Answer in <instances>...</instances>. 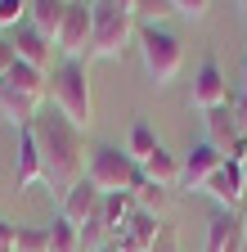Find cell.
Wrapping results in <instances>:
<instances>
[{
  "label": "cell",
  "mask_w": 247,
  "mask_h": 252,
  "mask_svg": "<svg viewBox=\"0 0 247 252\" xmlns=\"http://www.w3.org/2000/svg\"><path fill=\"white\" fill-rule=\"evenodd\" d=\"M139 59H144V72L153 86H171L184 68V41L166 27H139Z\"/></svg>",
  "instance_id": "obj_6"
},
{
  "label": "cell",
  "mask_w": 247,
  "mask_h": 252,
  "mask_svg": "<svg viewBox=\"0 0 247 252\" xmlns=\"http://www.w3.org/2000/svg\"><path fill=\"white\" fill-rule=\"evenodd\" d=\"M238 162H243V176H247V149H243V158H238Z\"/></svg>",
  "instance_id": "obj_27"
},
{
  "label": "cell",
  "mask_w": 247,
  "mask_h": 252,
  "mask_svg": "<svg viewBox=\"0 0 247 252\" xmlns=\"http://www.w3.org/2000/svg\"><path fill=\"white\" fill-rule=\"evenodd\" d=\"M54 50L63 59L90 63V5L85 0H72L68 5V18H63V27H58V36H54Z\"/></svg>",
  "instance_id": "obj_8"
},
{
  "label": "cell",
  "mask_w": 247,
  "mask_h": 252,
  "mask_svg": "<svg viewBox=\"0 0 247 252\" xmlns=\"http://www.w3.org/2000/svg\"><path fill=\"white\" fill-rule=\"evenodd\" d=\"M189 104L198 113H211V108H225L229 104V81H225V72H220V63H216V59H202V68L193 72Z\"/></svg>",
  "instance_id": "obj_9"
},
{
  "label": "cell",
  "mask_w": 247,
  "mask_h": 252,
  "mask_svg": "<svg viewBox=\"0 0 247 252\" xmlns=\"http://www.w3.org/2000/svg\"><path fill=\"white\" fill-rule=\"evenodd\" d=\"M50 108H58L72 126L90 131L95 99H90V72H85L81 59H58L50 68Z\"/></svg>",
  "instance_id": "obj_4"
},
{
  "label": "cell",
  "mask_w": 247,
  "mask_h": 252,
  "mask_svg": "<svg viewBox=\"0 0 247 252\" xmlns=\"http://www.w3.org/2000/svg\"><path fill=\"white\" fill-rule=\"evenodd\" d=\"M99 252H117V248H99Z\"/></svg>",
  "instance_id": "obj_29"
},
{
  "label": "cell",
  "mask_w": 247,
  "mask_h": 252,
  "mask_svg": "<svg viewBox=\"0 0 247 252\" xmlns=\"http://www.w3.org/2000/svg\"><path fill=\"white\" fill-rule=\"evenodd\" d=\"M158 234H162V220L153 216V212H139V207H135V216L126 220V230H121L108 248H117V252H153Z\"/></svg>",
  "instance_id": "obj_14"
},
{
  "label": "cell",
  "mask_w": 247,
  "mask_h": 252,
  "mask_svg": "<svg viewBox=\"0 0 247 252\" xmlns=\"http://www.w3.org/2000/svg\"><path fill=\"white\" fill-rule=\"evenodd\" d=\"M45 185V167H41V149L32 140V126L27 131H18V153H14V189L18 194H27V189Z\"/></svg>",
  "instance_id": "obj_13"
},
{
  "label": "cell",
  "mask_w": 247,
  "mask_h": 252,
  "mask_svg": "<svg viewBox=\"0 0 247 252\" xmlns=\"http://www.w3.org/2000/svg\"><path fill=\"white\" fill-rule=\"evenodd\" d=\"M153 252H180V234H175L171 225H162V234H158V243H153Z\"/></svg>",
  "instance_id": "obj_26"
},
{
  "label": "cell",
  "mask_w": 247,
  "mask_h": 252,
  "mask_svg": "<svg viewBox=\"0 0 247 252\" xmlns=\"http://www.w3.org/2000/svg\"><path fill=\"white\" fill-rule=\"evenodd\" d=\"M158 144H162V140H158V135H153V131H148V126H144V122H135V126H131V140H126V153H131V158H135V162L144 167V162H148V158H153V153H158Z\"/></svg>",
  "instance_id": "obj_20"
},
{
  "label": "cell",
  "mask_w": 247,
  "mask_h": 252,
  "mask_svg": "<svg viewBox=\"0 0 247 252\" xmlns=\"http://www.w3.org/2000/svg\"><path fill=\"white\" fill-rule=\"evenodd\" d=\"M202 194L220 207V212H238V207L247 203V176H243V162L225 158V162L216 167V176L202 185Z\"/></svg>",
  "instance_id": "obj_7"
},
{
  "label": "cell",
  "mask_w": 247,
  "mask_h": 252,
  "mask_svg": "<svg viewBox=\"0 0 247 252\" xmlns=\"http://www.w3.org/2000/svg\"><path fill=\"white\" fill-rule=\"evenodd\" d=\"M45 99H50V77L27 68V63H18V68L0 81V117L9 126H18V131H27V126L36 122Z\"/></svg>",
  "instance_id": "obj_3"
},
{
  "label": "cell",
  "mask_w": 247,
  "mask_h": 252,
  "mask_svg": "<svg viewBox=\"0 0 247 252\" xmlns=\"http://www.w3.org/2000/svg\"><path fill=\"white\" fill-rule=\"evenodd\" d=\"M9 41H14L18 63H27V68H36V72L50 77V68H54V41H45L32 23H23L18 32H9Z\"/></svg>",
  "instance_id": "obj_12"
},
{
  "label": "cell",
  "mask_w": 247,
  "mask_h": 252,
  "mask_svg": "<svg viewBox=\"0 0 247 252\" xmlns=\"http://www.w3.org/2000/svg\"><path fill=\"white\" fill-rule=\"evenodd\" d=\"M243 23H247V5H243Z\"/></svg>",
  "instance_id": "obj_28"
},
{
  "label": "cell",
  "mask_w": 247,
  "mask_h": 252,
  "mask_svg": "<svg viewBox=\"0 0 247 252\" xmlns=\"http://www.w3.org/2000/svg\"><path fill=\"white\" fill-rule=\"evenodd\" d=\"M139 171H144V180H153V185L175 189V185H180V158H175V153H166V149L158 144V153H153Z\"/></svg>",
  "instance_id": "obj_17"
},
{
  "label": "cell",
  "mask_w": 247,
  "mask_h": 252,
  "mask_svg": "<svg viewBox=\"0 0 247 252\" xmlns=\"http://www.w3.org/2000/svg\"><path fill=\"white\" fill-rule=\"evenodd\" d=\"M18 68V54H14V41L9 36H0V81H5L9 72Z\"/></svg>",
  "instance_id": "obj_24"
},
{
  "label": "cell",
  "mask_w": 247,
  "mask_h": 252,
  "mask_svg": "<svg viewBox=\"0 0 247 252\" xmlns=\"http://www.w3.org/2000/svg\"><path fill=\"white\" fill-rule=\"evenodd\" d=\"M225 162V158L220 153H216L207 140H198V144H189V153H184L180 158V189H189V194H193V189H198V194H202V185L216 176V167H220Z\"/></svg>",
  "instance_id": "obj_11"
},
{
  "label": "cell",
  "mask_w": 247,
  "mask_h": 252,
  "mask_svg": "<svg viewBox=\"0 0 247 252\" xmlns=\"http://www.w3.org/2000/svg\"><path fill=\"white\" fill-rule=\"evenodd\" d=\"M14 248H18V225L0 216V252H14Z\"/></svg>",
  "instance_id": "obj_25"
},
{
  "label": "cell",
  "mask_w": 247,
  "mask_h": 252,
  "mask_svg": "<svg viewBox=\"0 0 247 252\" xmlns=\"http://www.w3.org/2000/svg\"><path fill=\"white\" fill-rule=\"evenodd\" d=\"M45 243H50V252H85L81 248V230L68 216H50L45 220Z\"/></svg>",
  "instance_id": "obj_18"
},
{
  "label": "cell",
  "mask_w": 247,
  "mask_h": 252,
  "mask_svg": "<svg viewBox=\"0 0 247 252\" xmlns=\"http://www.w3.org/2000/svg\"><path fill=\"white\" fill-rule=\"evenodd\" d=\"M99 212H104V194H99V189L90 185V180L72 185L68 194H63V207H58V216H68L77 230H85V225H90V220H95Z\"/></svg>",
  "instance_id": "obj_15"
},
{
  "label": "cell",
  "mask_w": 247,
  "mask_h": 252,
  "mask_svg": "<svg viewBox=\"0 0 247 252\" xmlns=\"http://www.w3.org/2000/svg\"><path fill=\"white\" fill-rule=\"evenodd\" d=\"M32 14V0H0V32H18Z\"/></svg>",
  "instance_id": "obj_21"
},
{
  "label": "cell",
  "mask_w": 247,
  "mask_h": 252,
  "mask_svg": "<svg viewBox=\"0 0 247 252\" xmlns=\"http://www.w3.org/2000/svg\"><path fill=\"white\" fill-rule=\"evenodd\" d=\"M32 140L41 149V167H45V185L68 194L72 185L85 180V131L72 126L58 108H41L32 122Z\"/></svg>",
  "instance_id": "obj_1"
},
{
  "label": "cell",
  "mask_w": 247,
  "mask_h": 252,
  "mask_svg": "<svg viewBox=\"0 0 247 252\" xmlns=\"http://www.w3.org/2000/svg\"><path fill=\"white\" fill-rule=\"evenodd\" d=\"M85 180L95 185L99 194H135V185L144 180V171H139V162H135L126 149H117V144H99V149H90Z\"/></svg>",
  "instance_id": "obj_5"
},
{
  "label": "cell",
  "mask_w": 247,
  "mask_h": 252,
  "mask_svg": "<svg viewBox=\"0 0 247 252\" xmlns=\"http://www.w3.org/2000/svg\"><path fill=\"white\" fill-rule=\"evenodd\" d=\"M216 5H211V0H175V14L180 18H189V23H198V18H207Z\"/></svg>",
  "instance_id": "obj_23"
},
{
  "label": "cell",
  "mask_w": 247,
  "mask_h": 252,
  "mask_svg": "<svg viewBox=\"0 0 247 252\" xmlns=\"http://www.w3.org/2000/svg\"><path fill=\"white\" fill-rule=\"evenodd\" d=\"M171 198H175V189H166V185H153V180H139L135 185V207L139 212H153V216H158Z\"/></svg>",
  "instance_id": "obj_19"
},
{
  "label": "cell",
  "mask_w": 247,
  "mask_h": 252,
  "mask_svg": "<svg viewBox=\"0 0 247 252\" xmlns=\"http://www.w3.org/2000/svg\"><path fill=\"white\" fill-rule=\"evenodd\" d=\"M14 252H50L45 225H18V248H14Z\"/></svg>",
  "instance_id": "obj_22"
},
{
  "label": "cell",
  "mask_w": 247,
  "mask_h": 252,
  "mask_svg": "<svg viewBox=\"0 0 247 252\" xmlns=\"http://www.w3.org/2000/svg\"><path fill=\"white\" fill-rule=\"evenodd\" d=\"M131 36H139L131 0H90V59H121Z\"/></svg>",
  "instance_id": "obj_2"
},
{
  "label": "cell",
  "mask_w": 247,
  "mask_h": 252,
  "mask_svg": "<svg viewBox=\"0 0 247 252\" xmlns=\"http://www.w3.org/2000/svg\"><path fill=\"white\" fill-rule=\"evenodd\" d=\"M68 5H72V0H32V14H27V23H32L45 41H54L58 27H63V18H68Z\"/></svg>",
  "instance_id": "obj_16"
},
{
  "label": "cell",
  "mask_w": 247,
  "mask_h": 252,
  "mask_svg": "<svg viewBox=\"0 0 247 252\" xmlns=\"http://www.w3.org/2000/svg\"><path fill=\"white\" fill-rule=\"evenodd\" d=\"M202 252H247V216L238 212H216L207 225Z\"/></svg>",
  "instance_id": "obj_10"
}]
</instances>
